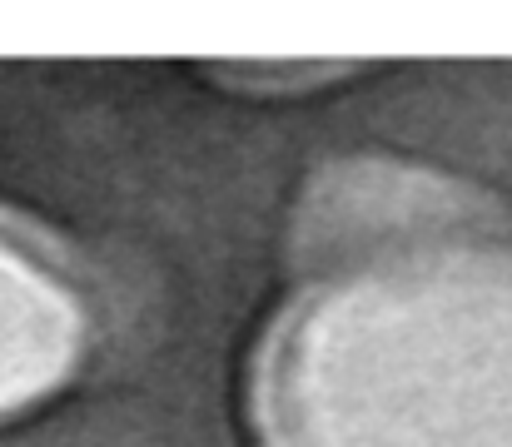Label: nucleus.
I'll list each match as a JSON object with an SVG mask.
<instances>
[{"instance_id": "1", "label": "nucleus", "mask_w": 512, "mask_h": 447, "mask_svg": "<svg viewBox=\"0 0 512 447\" xmlns=\"http://www.w3.org/2000/svg\"><path fill=\"white\" fill-rule=\"evenodd\" d=\"M259 447H512V239H428L314 274L259 338Z\"/></svg>"}, {"instance_id": "2", "label": "nucleus", "mask_w": 512, "mask_h": 447, "mask_svg": "<svg viewBox=\"0 0 512 447\" xmlns=\"http://www.w3.org/2000/svg\"><path fill=\"white\" fill-rule=\"evenodd\" d=\"M483 229H508L503 204L483 189L398 159H343L309 184L299 204L294 259L309 274H329L373 254Z\"/></svg>"}, {"instance_id": "3", "label": "nucleus", "mask_w": 512, "mask_h": 447, "mask_svg": "<svg viewBox=\"0 0 512 447\" xmlns=\"http://www.w3.org/2000/svg\"><path fill=\"white\" fill-rule=\"evenodd\" d=\"M95 343V298L70 254L0 209V423L75 383Z\"/></svg>"}]
</instances>
